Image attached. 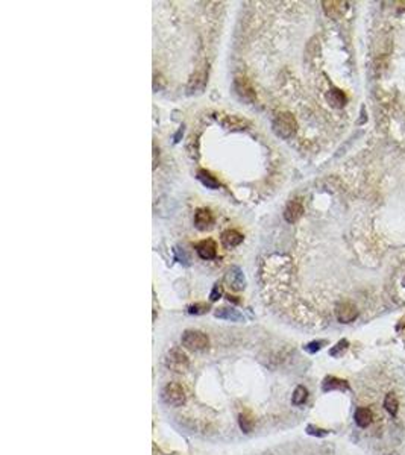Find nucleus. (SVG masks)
<instances>
[{
	"label": "nucleus",
	"mask_w": 405,
	"mask_h": 455,
	"mask_svg": "<svg viewBox=\"0 0 405 455\" xmlns=\"http://www.w3.org/2000/svg\"><path fill=\"white\" fill-rule=\"evenodd\" d=\"M369 396H361L363 403L355 408L353 420L361 431L375 438V446L384 440L386 431H401L405 436V387L402 384L386 383Z\"/></svg>",
	"instance_id": "1"
},
{
	"label": "nucleus",
	"mask_w": 405,
	"mask_h": 455,
	"mask_svg": "<svg viewBox=\"0 0 405 455\" xmlns=\"http://www.w3.org/2000/svg\"><path fill=\"white\" fill-rule=\"evenodd\" d=\"M161 399L164 405L170 408H182L187 403V391L185 387L179 383L170 379L169 383L164 384L161 390Z\"/></svg>",
	"instance_id": "2"
},
{
	"label": "nucleus",
	"mask_w": 405,
	"mask_h": 455,
	"mask_svg": "<svg viewBox=\"0 0 405 455\" xmlns=\"http://www.w3.org/2000/svg\"><path fill=\"white\" fill-rule=\"evenodd\" d=\"M190 364V358L187 357V353L184 350H181L179 348H173L169 353L166 360H164V366H166V370H170L175 375H182L188 370Z\"/></svg>",
	"instance_id": "3"
},
{
	"label": "nucleus",
	"mask_w": 405,
	"mask_h": 455,
	"mask_svg": "<svg viewBox=\"0 0 405 455\" xmlns=\"http://www.w3.org/2000/svg\"><path fill=\"white\" fill-rule=\"evenodd\" d=\"M181 343L185 349L192 352H200L207 350L210 346V338L205 332L197 331V330H188L182 334Z\"/></svg>",
	"instance_id": "4"
},
{
	"label": "nucleus",
	"mask_w": 405,
	"mask_h": 455,
	"mask_svg": "<svg viewBox=\"0 0 405 455\" xmlns=\"http://www.w3.org/2000/svg\"><path fill=\"white\" fill-rule=\"evenodd\" d=\"M296 128H298L296 120L292 114H288V112L278 114L273 122V129L276 135H280L281 138H290L292 135H295Z\"/></svg>",
	"instance_id": "5"
},
{
	"label": "nucleus",
	"mask_w": 405,
	"mask_h": 455,
	"mask_svg": "<svg viewBox=\"0 0 405 455\" xmlns=\"http://www.w3.org/2000/svg\"><path fill=\"white\" fill-rule=\"evenodd\" d=\"M335 315H337V320L340 323H351L357 319L358 310L352 302L345 300V302H340L335 307Z\"/></svg>",
	"instance_id": "6"
},
{
	"label": "nucleus",
	"mask_w": 405,
	"mask_h": 455,
	"mask_svg": "<svg viewBox=\"0 0 405 455\" xmlns=\"http://www.w3.org/2000/svg\"><path fill=\"white\" fill-rule=\"evenodd\" d=\"M225 281H226V284L229 285L232 290H235V292H240V290H243L245 285H246L245 275H243V272L240 270L238 267H232L229 272H228L226 276H225Z\"/></svg>",
	"instance_id": "7"
},
{
	"label": "nucleus",
	"mask_w": 405,
	"mask_h": 455,
	"mask_svg": "<svg viewBox=\"0 0 405 455\" xmlns=\"http://www.w3.org/2000/svg\"><path fill=\"white\" fill-rule=\"evenodd\" d=\"M323 9H325V14L331 18H340L345 16V12L348 11V3L346 2H323Z\"/></svg>",
	"instance_id": "8"
},
{
	"label": "nucleus",
	"mask_w": 405,
	"mask_h": 455,
	"mask_svg": "<svg viewBox=\"0 0 405 455\" xmlns=\"http://www.w3.org/2000/svg\"><path fill=\"white\" fill-rule=\"evenodd\" d=\"M196 250H197V255L202 260H214L217 255V246L212 240H204V242H200Z\"/></svg>",
	"instance_id": "9"
},
{
	"label": "nucleus",
	"mask_w": 405,
	"mask_h": 455,
	"mask_svg": "<svg viewBox=\"0 0 405 455\" xmlns=\"http://www.w3.org/2000/svg\"><path fill=\"white\" fill-rule=\"evenodd\" d=\"M194 223H196V226L199 228L200 231L210 229V228L212 226V223H214V217H212L211 211L205 210V208L197 210L196 214H194Z\"/></svg>",
	"instance_id": "10"
},
{
	"label": "nucleus",
	"mask_w": 405,
	"mask_h": 455,
	"mask_svg": "<svg viewBox=\"0 0 405 455\" xmlns=\"http://www.w3.org/2000/svg\"><path fill=\"white\" fill-rule=\"evenodd\" d=\"M302 212H303V205H302V202L299 200V199H295V200H292L290 204L287 205V208H285V211H284V217H285V220L287 222H296L300 216H302Z\"/></svg>",
	"instance_id": "11"
},
{
	"label": "nucleus",
	"mask_w": 405,
	"mask_h": 455,
	"mask_svg": "<svg viewBox=\"0 0 405 455\" xmlns=\"http://www.w3.org/2000/svg\"><path fill=\"white\" fill-rule=\"evenodd\" d=\"M243 242V235L235 229H228L222 234V243L226 247H235Z\"/></svg>",
	"instance_id": "12"
},
{
	"label": "nucleus",
	"mask_w": 405,
	"mask_h": 455,
	"mask_svg": "<svg viewBox=\"0 0 405 455\" xmlns=\"http://www.w3.org/2000/svg\"><path fill=\"white\" fill-rule=\"evenodd\" d=\"M235 88H237V93L240 94V97H243L245 100H252V99L255 97L254 90H252L250 84H249L246 79L238 78V79L235 81Z\"/></svg>",
	"instance_id": "13"
},
{
	"label": "nucleus",
	"mask_w": 405,
	"mask_h": 455,
	"mask_svg": "<svg viewBox=\"0 0 405 455\" xmlns=\"http://www.w3.org/2000/svg\"><path fill=\"white\" fill-rule=\"evenodd\" d=\"M214 314H216V317L223 319V320H231V322H242L243 320V315L234 308H217Z\"/></svg>",
	"instance_id": "14"
},
{
	"label": "nucleus",
	"mask_w": 405,
	"mask_h": 455,
	"mask_svg": "<svg viewBox=\"0 0 405 455\" xmlns=\"http://www.w3.org/2000/svg\"><path fill=\"white\" fill-rule=\"evenodd\" d=\"M307 398H308L307 388L303 387L302 384H299V385L295 388L293 395H292V402H293L295 407H300V405H303V403L307 402Z\"/></svg>",
	"instance_id": "15"
},
{
	"label": "nucleus",
	"mask_w": 405,
	"mask_h": 455,
	"mask_svg": "<svg viewBox=\"0 0 405 455\" xmlns=\"http://www.w3.org/2000/svg\"><path fill=\"white\" fill-rule=\"evenodd\" d=\"M197 178L207 188H212V190L219 188V181L214 178V176H211V173H208L205 170H199L197 172Z\"/></svg>",
	"instance_id": "16"
},
{
	"label": "nucleus",
	"mask_w": 405,
	"mask_h": 455,
	"mask_svg": "<svg viewBox=\"0 0 405 455\" xmlns=\"http://www.w3.org/2000/svg\"><path fill=\"white\" fill-rule=\"evenodd\" d=\"M328 100H330V104L333 106H343L346 102V97L340 90H333L328 93Z\"/></svg>",
	"instance_id": "17"
},
{
	"label": "nucleus",
	"mask_w": 405,
	"mask_h": 455,
	"mask_svg": "<svg viewBox=\"0 0 405 455\" xmlns=\"http://www.w3.org/2000/svg\"><path fill=\"white\" fill-rule=\"evenodd\" d=\"M208 305L207 303H194V305L188 307V313L190 314H205L208 311Z\"/></svg>",
	"instance_id": "18"
},
{
	"label": "nucleus",
	"mask_w": 405,
	"mask_h": 455,
	"mask_svg": "<svg viewBox=\"0 0 405 455\" xmlns=\"http://www.w3.org/2000/svg\"><path fill=\"white\" fill-rule=\"evenodd\" d=\"M222 295H223V285H222V284H216V285L212 287V292H211V295H210V299L214 302V300L220 299Z\"/></svg>",
	"instance_id": "19"
}]
</instances>
